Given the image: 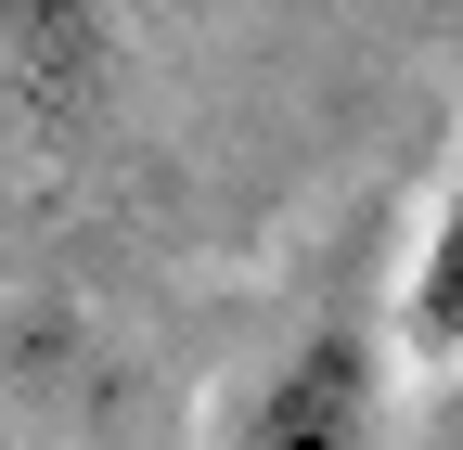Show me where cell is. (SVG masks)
I'll list each match as a JSON object with an SVG mask.
<instances>
[{"instance_id":"3957f363","label":"cell","mask_w":463,"mask_h":450,"mask_svg":"<svg viewBox=\"0 0 463 450\" xmlns=\"http://www.w3.org/2000/svg\"><path fill=\"white\" fill-rule=\"evenodd\" d=\"M438 450H463V361H450V412H438Z\"/></svg>"},{"instance_id":"6da1fadb","label":"cell","mask_w":463,"mask_h":450,"mask_svg":"<svg viewBox=\"0 0 463 450\" xmlns=\"http://www.w3.org/2000/svg\"><path fill=\"white\" fill-rule=\"evenodd\" d=\"M386 437V334L373 322H322L297 334L258 399L232 412V450H373Z\"/></svg>"},{"instance_id":"7a4b0ae2","label":"cell","mask_w":463,"mask_h":450,"mask_svg":"<svg viewBox=\"0 0 463 450\" xmlns=\"http://www.w3.org/2000/svg\"><path fill=\"white\" fill-rule=\"evenodd\" d=\"M399 348L463 361V167H450V193H438V219H425L412 284H399Z\"/></svg>"}]
</instances>
